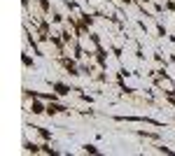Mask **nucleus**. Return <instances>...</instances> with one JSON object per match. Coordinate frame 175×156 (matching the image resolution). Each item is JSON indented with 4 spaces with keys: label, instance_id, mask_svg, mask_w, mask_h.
<instances>
[{
    "label": "nucleus",
    "instance_id": "nucleus-1",
    "mask_svg": "<svg viewBox=\"0 0 175 156\" xmlns=\"http://www.w3.org/2000/svg\"><path fill=\"white\" fill-rule=\"evenodd\" d=\"M63 110H65V107H59V105H49V107H47L49 114H59V112H63Z\"/></svg>",
    "mask_w": 175,
    "mask_h": 156
},
{
    "label": "nucleus",
    "instance_id": "nucleus-2",
    "mask_svg": "<svg viewBox=\"0 0 175 156\" xmlns=\"http://www.w3.org/2000/svg\"><path fill=\"white\" fill-rule=\"evenodd\" d=\"M30 112H33V114H40V112H42V105H40V103H33V105H30Z\"/></svg>",
    "mask_w": 175,
    "mask_h": 156
},
{
    "label": "nucleus",
    "instance_id": "nucleus-3",
    "mask_svg": "<svg viewBox=\"0 0 175 156\" xmlns=\"http://www.w3.org/2000/svg\"><path fill=\"white\" fill-rule=\"evenodd\" d=\"M84 151H91V154H96V147H91V145H84Z\"/></svg>",
    "mask_w": 175,
    "mask_h": 156
}]
</instances>
